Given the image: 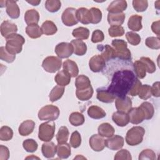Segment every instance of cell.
<instances>
[{
  "mask_svg": "<svg viewBox=\"0 0 160 160\" xmlns=\"http://www.w3.org/2000/svg\"><path fill=\"white\" fill-rule=\"evenodd\" d=\"M136 78L133 72L129 70L118 71L114 73L108 90L118 97L126 96Z\"/></svg>",
  "mask_w": 160,
  "mask_h": 160,
  "instance_id": "6da1fadb",
  "label": "cell"
},
{
  "mask_svg": "<svg viewBox=\"0 0 160 160\" xmlns=\"http://www.w3.org/2000/svg\"><path fill=\"white\" fill-rule=\"evenodd\" d=\"M24 42V37L21 34L15 33L6 38L5 48L10 54L16 55L22 51V45Z\"/></svg>",
  "mask_w": 160,
  "mask_h": 160,
  "instance_id": "7a4b0ae2",
  "label": "cell"
},
{
  "mask_svg": "<svg viewBox=\"0 0 160 160\" xmlns=\"http://www.w3.org/2000/svg\"><path fill=\"white\" fill-rule=\"evenodd\" d=\"M145 134V129L141 126H133L129 129L126 136V143L131 146H137L141 144Z\"/></svg>",
  "mask_w": 160,
  "mask_h": 160,
  "instance_id": "3957f363",
  "label": "cell"
},
{
  "mask_svg": "<svg viewBox=\"0 0 160 160\" xmlns=\"http://www.w3.org/2000/svg\"><path fill=\"white\" fill-rule=\"evenodd\" d=\"M111 44L117 58L122 60H130L131 59V51L128 48L127 42L125 41L115 39L112 41Z\"/></svg>",
  "mask_w": 160,
  "mask_h": 160,
  "instance_id": "277c9868",
  "label": "cell"
},
{
  "mask_svg": "<svg viewBox=\"0 0 160 160\" xmlns=\"http://www.w3.org/2000/svg\"><path fill=\"white\" fill-rule=\"evenodd\" d=\"M55 128V123L52 121H48L41 124L39 126V139L44 142L50 141L54 136Z\"/></svg>",
  "mask_w": 160,
  "mask_h": 160,
  "instance_id": "5b68a950",
  "label": "cell"
},
{
  "mask_svg": "<svg viewBox=\"0 0 160 160\" xmlns=\"http://www.w3.org/2000/svg\"><path fill=\"white\" fill-rule=\"evenodd\" d=\"M60 114L59 109L54 105L48 104L40 109L38 112V118L41 121H54Z\"/></svg>",
  "mask_w": 160,
  "mask_h": 160,
  "instance_id": "8992f818",
  "label": "cell"
},
{
  "mask_svg": "<svg viewBox=\"0 0 160 160\" xmlns=\"http://www.w3.org/2000/svg\"><path fill=\"white\" fill-rule=\"evenodd\" d=\"M62 65V60L61 58L50 56L46 57L42 62V67L45 71L49 73H54L59 71Z\"/></svg>",
  "mask_w": 160,
  "mask_h": 160,
  "instance_id": "52a82bcc",
  "label": "cell"
},
{
  "mask_svg": "<svg viewBox=\"0 0 160 160\" xmlns=\"http://www.w3.org/2000/svg\"><path fill=\"white\" fill-rule=\"evenodd\" d=\"M76 10L74 8H68L62 12L61 19L66 26H73L78 23L76 17Z\"/></svg>",
  "mask_w": 160,
  "mask_h": 160,
  "instance_id": "ba28073f",
  "label": "cell"
},
{
  "mask_svg": "<svg viewBox=\"0 0 160 160\" xmlns=\"http://www.w3.org/2000/svg\"><path fill=\"white\" fill-rule=\"evenodd\" d=\"M54 51L58 58H68L74 52V48L71 43L62 42L56 45Z\"/></svg>",
  "mask_w": 160,
  "mask_h": 160,
  "instance_id": "9c48e42d",
  "label": "cell"
},
{
  "mask_svg": "<svg viewBox=\"0 0 160 160\" xmlns=\"http://www.w3.org/2000/svg\"><path fill=\"white\" fill-rule=\"evenodd\" d=\"M124 144V138L119 135H113L105 140V146L113 151L119 150L123 147Z\"/></svg>",
  "mask_w": 160,
  "mask_h": 160,
  "instance_id": "30bf717a",
  "label": "cell"
},
{
  "mask_svg": "<svg viewBox=\"0 0 160 160\" xmlns=\"http://www.w3.org/2000/svg\"><path fill=\"white\" fill-rule=\"evenodd\" d=\"M106 66V61L104 58L99 54L92 56L89 61V67L94 72L101 71Z\"/></svg>",
  "mask_w": 160,
  "mask_h": 160,
  "instance_id": "8fae6325",
  "label": "cell"
},
{
  "mask_svg": "<svg viewBox=\"0 0 160 160\" xmlns=\"http://www.w3.org/2000/svg\"><path fill=\"white\" fill-rule=\"evenodd\" d=\"M89 146L91 148L96 152L101 151L105 148V140L100 135L93 134L89 138Z\"/></svg>",
  "mask_w": 160,
  "mask_h": 160,
  "instance_id": "7c38bea8",
  "label": "cell"
},
{
  "mask_svg": "<svg viewBox=\"0 0 160 160\" xmlns=\"http://www.w3.org/2000/svg\"><path fill=\"white\" fill-rule=\"evenodd\" d=\"M116 108L119 111L128 112L132 108V101L129 97H118L115 100Z\"/></svg>",
  "mask_w": 160,
  "mask_h": 160,
  "instance_id": "4fadbf2b",
  "label": "cell"
},
{
  "mask_svg": "<svg viewBox=\"0 0 160 160\" xmlns=\"http://www.w3.org/2000/svg\"><path fill=\"white\" fill-rule=\"evenodd\" d=\"M128 114L129 122L133 124H140L144 119V115L139 107L131 108L128 112Z\"/></svg>",
  "mask_w": 160,
  "mask_h": 160,
  "instance_id": "5bb4252c",
  "label": "cell"
},
{
  "mask_svg": "<svg viewBox=\"0 0 160 160\" xmlns=\"http://www.w3.org/2000/svg\"><path fill=\"white\" fill-rule=\"evenodd\" d=\"M18 31V27L16 24L9 21H4L1 25V35L6 39L9 36L16 33Z\"/></svg>",
  "mask_w": 160,
  "mask_h": 160,
  "instance_id": "9a60e30c",
  "label": "cell"
},
{
  "mask_svg": "<svg viewBox=\"0 0 160 160\" xmlns=\"http://www.w3.org/2000/svg\"><path fill=\"white\" fill-rule=\"evenodd\" d=\"M112 120L116 125L120 127L126 126L129 122L128 113L119 111L114 112L112 114Z\"/></svg>",
  "mask_w": 160,
  "mask_h": 160,
  "instance_id": "2e32d148",
  "label": "cell"
},
{
  "mask_svg": "<svg viewBox=\"0 0 160 160\" xmlns=\"http://www.w3.org/2000/svg\"><path fill=\"white\" fill-rule=\"evenodd\" d=\"M128 4L124 0H116L109 4L107 11L111 13L123 12L127 8Z\"/></svg>",
  "mask_w": 160,
  "mask_h": 160,
  "instance_id": "e0dca14e",
  "label": "cell"
},
{
  "mask_svg": "<svg viewBox=\"0 0 160 160\" xmlns=\"http://www.w3.org/2000/svg\"><path fill=\"white\" fill-rule=\"evenodd\" d=\"M6 12L12 19H17L20 16V9L17 4V1L8 0L6 3Z\"/></svg>",
  "mask_w": 160,
  "mask_h": 160,
  "instance_id": "ac0fdd59",
  "label": "cell"
},
{
  "mask_svg": "<svg viewBox=\"0 0 160 160\" xmlns=\"http://www.w3.org/2000/svg\"><path fill=\"white\" fill-rule=\"evenodd\" d=\"M35 128V122L32 120H26L23 121L18 128V132L22 136H26L31 134Z\"/></svg>",
  "mask_w": 160,
  "mask_h": 160,
  "instance_id": "d6986e66",
  "label": "cell"
},
{
  "mask_svg": "<svg viewBox=\"0 0 160 160\" xmlns=\"http://www.w3.org/2000/svg\"><path fill=\"white\" fill-rule=\"evenodd\" d=\"M76 17L78 22L83 24H88L91 22L90 10L86 8H80L76 10Z\"/></svg>",
  "mask_w": 160,
  "mask_h": 160,
  "instance_id": "ffe728a7",
  "label": "cell"
},
{
  "mask_svg": "<svg viewBox=\"0 0 160 160\" xmlns=\"http://www.w3.org/2000/svg\"><path fill=\"white\" fill-rule=\"evenodd\" d=\"M41 151L44 157L52 158L55 156L57 152V146H56L53 142H46L42 144Z\"/></svg>",
  "mask_w": 160,
  "mask_h": 160,
  "instance_id": "44dd1931",
  "label": "cell"
},
{
  "mask_svg": "<svg viewBox=\"0 0 160 160\" xmlns=\"http://www.w3.org/2000/svg\"><path fill=\"white\" fill-rule=\"evenodd\" d=\"M97 99L104 103H111L115 99V96L108 89L98 88L97 89Z\"/></svg>",
  "mask_w": 160,
  "mask_h": 160,
  "instance_id": "7402d4cb",
  "label": "cell"
},
{
  "mask_svg": "<svg viewBox=\"0 0 160 160\" xmlns=\"http://www.w3.org/2000/svg\"><path fill=\"white\" fill-rule=\"evenodd\" d=\"M142 16L138 15V14H134L132 15L128 20V28L130 30H132L133 31H139L142 28Z\"/></svg>",
  "mask_w": 160,
  "mask_h": 160,
  "instance_id": "603a6c76",
  "label": "cell"
},
{
  "mask_svg": "<svg viewBox=\"0 0 160 160\" xmlns=\"http://www.w3.org/2000/svg\"><path fill=\"white\" fill-rule=\"evenodd\" d=\"M125 14L124 12L111 13L108 14V22L111 26H121L123 24L125 20Z\"/></svg>",
  "mask_w": 160,
  "mask_h": 160,
  "instance_id": "cb8c5ba5",
  "label": "cell"
},
{
  "mask_svg": "<svg viewBox=\"0 0 160 160\" xmlns=\"http://www.w3.org/2000/svg\"><path fill=\"white\" fill-rule=\"evenodd\" d=\"M71 76L66 71H59L54 77V81L58 85L61 86H66L68 85L71 82Z\"/></svg>",
  "mask_w": 160,
  "mask_h": 160,
  "instance_id": "d4e9b609",
  "label": "cell"
},
{
  "mask_svg": "<svg viewBox=\"0 0 160 160\" xmlns=\"http://www.w3.org/2000/svg\"><path fill=\"white\" fill-rule=\"evenodd\" d=\"M63 69L68 72L72 78H75L78 75L79 68L76 62L71 59L66 60L62 64Z\"/></svg>",
  "mask_w": 160,
  "mask_h": 160,
  "instance_id": "484cf974",
  "label": "cell"
},
{
  "mask_svg": "<svg viewBox=\"0 0 160 160\" xmlns=\"http://www.w3.org/2000/svg\"><path fill=\"white\" fill-rule=\"evenodd\" d=\"M24 21L28 25L38 24L39 21V14L34 9L28 10L24 14Z\"/></svg>",
  "mask_w": 160,
  "mask_h": 160,
  "instance_id": "4316f807",
  "label": "cell"
},
{
  "mask_svg": "<svg viewBox=\"0 0 160 160\" xmlns=\"http://www.w3.org/2000/svg\"><path fill=\"white\" fill-rule=\"evenodd\" d=\"M99 135L102 137L110 138L114 135L115 129L113 126L108 122H104L101 124L98 128Z\"/></svg>",
  "mask_w": 160,
  "mask_h": 160,
  "instance_id": "83f0119b",
  "label": "cell"
},
{
  "mask_svg": "<svg viewBox=\"0 0 160 160\" xmlns=\"http://www.w3.org/2000/svg\"><path fill=\"white\" fill-rule=\"evenodd\" d=\"M88 116L94 119H102L106 116V112L105 111L98 106H91L88 109Z\"/></svg>",
  "mask_w": 160,
  "mask_h": 160,
  "instance_id": "f1b7e54d",
  "label": "cell"
},
{
  "mask_svg": "<svg viewBox=\"0 0 160 160\" xmlns=\"http://www.w3.org/2000/svg\"><path fill=\"white\" fill-rule=\"evenodd\" d=\"M98 48H100L99 51H101V56L105 61H109L110 59L116 58L114 48L109 44H106L105 46L99 45Z\"/></svg>",
  "mask_w": 160,
  "mask_h": 160,
  "instance_id": "f546056e",
  "label": "cell"
},
{
  "mask_svg": "<svg viewBox=\"0 0 160 160\" xmlns=\"http://www.w3.org/2000/svg\"><path fill=\"white\" fill-rule=\"evenodd\" d=\"M74 48V53L77 56H83L87 52L86 43L80 39H74L71 42Z\"/></svg>",
  "mask_w": 160,
  "mask_h": 160,
  "instance_id": "4dcf8cb0",
  "label": "cell"
},
{
  "mask_svg": "<svg viewBox=\"0 0 160 160\" xmlns=\"http://www.w3.org/2000/svg\"><path fill=\"white\" fill-rule=\"evenodd\" d=\"M139 108L141 110L144 115V119L148 120L153 117L154 114V108L151 102L145 101L139 106Z\"/></svg>",
  "mask_w": 160,
  "mask_h": 160,
  "instance_id": "1f68e13d",
  "label": "cell"
},
{
  "mask_svg": "<svg viewBox=\"0 0 160 160\" xmlns=\"http://www.w3.org/2000/svg\"><path fill=\"white\" fill-rule=\"evenodd\" d=\"M71 154V145L65 142L57 145V154L61 159H67Z\"/></svg>",
  "mask_w": 160,
  "mask_h": 160,
  "instance_id": "d6a6232c",
  "label": "cell"
},
{
  "mask_svg": "<svg viewBox=\"0 0 160 160\" xmlns=\"http://www.w3.org/2000/svg\"><path fill=\"white\" fill-rule=\"evenodd\" d=\"M42 32L46 36H51L56 33L58 28L56 25L51 21H45L41 25Z\"/></svg>",
  "mask_w": 160,
  "mask_h": 160,
  "instance_id": "836d02e7",
  "label": "cell"
},
{
  "mask_svg": "<svg viewBox=\"0 0 160 160\" xmlns=\"http://www.w3.org/2000/svg\"><path fill=\"white\" fill-rule=\"evenodd\" d=\"M26 32L27 35L32 39L39 38L42 34L41 28H40L38 24L28 25L26 28Z\"/></svg>",
  "mask_w": 160,
  "mask_h": 160,
  "instance_id": "e575fe53",
  "label": "cell"
},
{
  "mask_svg": "<svg viewBox=\"0 0 160 160\" xmlns=\"http://www.w3.org/2000/svg\"><path fill=\"white\" fill-rule=\"evenodd\" d=\"M93 89L91 86L88 88L84 89H76V96L78 99L82 101H88L90 99L93 95Z\"/></svg>",
  "mask_w": 160,
  "mask_h": 160,
  "instance_id": "d590c367",
  "label": "cell"
},
{
  "mask_svg": "<svg viewBox=\"0 0 160 160\" xmlns=\"http://www.w3.org/2000/svg\"><path fill=\"white\" fill-rule=\"evenodd\" d=\"M91 86L89 78L83 74L79 75L75 81V86L76 89H84Z\"/></svg>",
  "mask_w": 160,
  "mask_h": 160,
  "instance_id": "8d00e7d4",
  "label": "cell"
},
{
  "mask_svg": "<svg viewBox=\"0 0 160 160\" xmlns=\"http://www.w3.org/2000/svg\"><path fill=\"white\" fill-rule=\"evenodd\" d=\"M65 89L64 86H54L52 90L51 91L49 95V99L51 102H55L59 99H61L64 94Z\"/></svg>",
  "mask_w": 160,
  "mask_h": 160,
  "instance_id": "74e56055",
  "label": "cell"
},
{
  "mask_svg": "<svg viewBox=\"0 0 160 160\" xmlns=\"http://www.w3.org/2000/svg\"><path fill=\"white\" fill-rule=\"evenodd\" d=\"M89 30L85 27H79L74 29L72 32L73 37L80 40H85L88 39L89 36Z\"/></svg>",
  "mask_w": 160,
  "mask_h": 160,
  "instance_id": "f35d334b",
  "label": "cell"
},
{
  "mask_svg": "<svg viewBox=\"0 0 160 160\" xmlns=\"http://www.w3.org/2000/svg\"><path fill=\"white\" fill-rule=\"evenodd\" d=\"M84 121V115L79 112H73L69 117V122L74 126H79L83 124Z\"/></svg>",
  "mask_w": 160,
  "mask_h": 160,
  "instance_id": "ab89813d",
  "label": "cell"
},
{
  "mask_svg": "<svg viewBox=\"0 0 160 160\" xmlns=\"http://www.w3.org/2000/svg\"><path fill=\"white\" fill-rule=\"evenodd\" d=\"M133 66L136 75L138 78L143 79L146 76V68L142 61L140 60L136 61Z\"/></svg>",
  "mask_w": 160,
  "mask_h": 160,
  "instance_id": "60d3db41",
  "label": "cell"
},
{
  "mask_svg": "<svg viewBox=\"0 0 160 160\" xmlns=\"http://www.w3.org/2000/svg\"><path fill=\"white\" fill-rule=\"evenodd\" d=\"M69 130L66 126H61L57 134H56V140L58 144L65 143L68 141L69 138Z\"/></svg>",
  "mask_w": 160,
  "mask_h": 160,
  "instance_id": "b9f144b4",
  "label": "cell"
},
{
  "mask_svg": "<svg viewBox=\"0 0 160 160\" xmlns=\"http://www.w3.org/2000/svg\"><path fill=\"white\" fill-rule=\"evenodd\" d=\"M45 8L50 12H58L61 7V2L59 0H47L45 2Z\"/></svg>",
  "mask_w": 160,
  "mask_h": 160,
  "instance_id": "7bdbcfd3",
  "label": "cell"
},
{
  "mask_svg": "<svg viewBox=\"0 0 160 160\" xmlns=\"http://www.w3.org/2000/svg\"><path fill=\"white\" fill-rule=\"evenodd\" d=\"M13 136L12 129L8 126H3L0 129V139L2 141H8L11 140Z\"/></svg>",
  "mask_w": 160,
  "mask_h": 160,
  "instance_id": "ee69618b",
  "label": "cell"
},
{
  "mask_svg": "<svg viewBox=\"0 0 160 160\" xmlns=\"http://www.w3.org/2000/svg\"><path fill=\"white\" fill-rule=\"evenodd\" d=\"M22 147L26 151L28 152H34L37 150L38 144L34 139H27L23 141Z\"/></svg>",
  "mask_w": 160,
  "mask_h": 160,
  "instance_id": "f6af8a7d",
  "label": "cell"
},
{
  "mask_svg": "<svg viewBox=\"0 0 160 160\" xmlns=\"http://www.w3.org/2000/svg\"><path fill=\"white\" fill-rule=\"evenodd\" d=\"M145 44L150 49H159L160 48V39L159 37H148L145 40Z\"/></svg>",
  "mask_w": 160,
  "mask_h": 160,
  "instance_id": "bcb514c9",
  "label": "cell"
},
{
  "mask_svg": "<svg viewBox=\"0 0 160 160\" xmlns=\"http://www.w3.org/2000/svg\"><path fill=\"white\" fill-rule=\"evenodd\" d=\"M0 59L8 63H11L15 60L16 55L10 54L4 46H1L0 48Z\"/></svg>",
  "mask_w": 160,
  "mask_h": 160,
  "instance_id": "7dc6e473",
  "label": "cell"
},
{
  "mask_svg": "<svg viewBox=\"0 0 160 160\" xmlns=\"http://www.w3.org/2000/svg\"><path fill=\"white\" fill-rule=\"evenodd\" d=\"M126 38L128 40V42L132 46H137L141 41V36L138 34L132 31L126 32Z\"/></svg>",
  "mask_w": 160,
  "mask_h": 160,
  "instance_id": "c3c4849f",
  "label": "cell"
},
{
  "mask_svg": "<svg viewBox=\"0 0 160 160\" xmlns=\"http://www.w3.org/2000/svg\"><path fill=\"white\" fill-rule=\"evenodd\" d=\"M108 33L112 38L120 37L124 35V29L121 26H111L108 29Z\"/></svg>",
  "mask_w": 160,
  "mask_h": 160,
  "instance_id": "681fc988",
  "label": "cell"
},
{
  "mask_svg": "<svg viewBox=\"0 0 160 160\" xmlns=\"http://www.w3.org/2000/svg\"><path fill=\"white\" fill-rule=\"evenodd\" d=\"M138 95L139 98L144 100H147L150 98L152 96L151 86L148 84H142Z\"/></svg>",
  "mask_w": 160,
  "mask_h": 160,
  "instance_id": "f907efd6",
  "label": "cell"
},
{
  "mask_svg": "<svg viewBox=\"0 0 160 160\" xmlns=\"http://www.w3.org/2000/svg\"><path fill=\"white\" fill-rule=\"evenodd\" d=\"M139 60L144 64L146 68V72L149 74H152L156 71V64L149 58L141 57Z\"/></svg>",
  "mask_w": 160,
  "mask_h": 160,
  "instance_id": "816d5d0a",
  "label": "cell"
},
{
  "mask_svg": "<svg viewBox=\"0 0 160 160\" xmlns=\"http://www.w3.org/2000/svg\"><path fill=\"white\" fill-rule=\"evenodd\" d=\"M91 16V24H98L102 19V12L97 8H91L90 9Z\"/></svg>",
  "mask_w": 160,
  "mask_h": 160,
  "instance_id": "f5cc1de1",
  "label": "cell"
},
{
  "mask_svg": "<svg viewBox=\"0 0 160 160\" xmlns=\"http://www.w3.org/2000/svg\"><path fill=\"white\" fill-rule=\"evenodd\" d=\"M69 144L73 148H78L81 146V136L78 131H75L72 133L69 140Z\"/></svg>",
  "mask_w": 160,
  "mask_h": 160,
  "instance_id": "db71d44e",
  "label": "cell"
},
{
  "mask_svg": "<svg viewBox=\"0 0 160 160\" xmlns=\"http://www.w3.org/2000/svg\"><path fill=\"white\" fill-rule=\"evenodd\" d=\"M132 6L137 12H144L148 7V2L146 0H134Z\"/></svg>",
  "mask_w": 160,
  "mask_h": 160,
  "instance_id": "11a10c76",
  "label": "cell"
},
{
  "mask_svg": "<svg viewBox=\"0 0 160 160\" xmlns=\"http://www.w3.org/2000/svg\"><path fill=\"white\" fill-rule=\"evenodd\" d=\"M138 159L139 160L143 159H149V160H154L156 159V153L150 149H146L142 150L139 154Z\"/></svg>",
  "mask_w": 160,
  "mask_h": 160,
  "instance_id": "9f6ffc18",
  "label": "cell"
},
{
  "mask_svg": "<svg viewBox=\"0 0 160 160\" xmlns=\"http://www.w3.org/2000/svg\"><path fill=\"white\" fill-rule=\"evenodd\" d=\"M114 159L115 160H131L132 157L130 152L126 149H121L117 152V153L115 154Z\"/></svg>",
  "mask_w": 160,
  "mask_h": 160,
  "instance_id": "6f0895ef",
  "label": "cell"
},
{
  "mask_svg": "<svg viewBox=\"0 0 160 160\" xmlns=\"http://www.w3.org/2000/svg\"><path fill=\"white\" fill-rule=\"evenodd\" d=\"M142 86V83L139 80V79L136 78L134 80V82L133 83V84L132 85L131 88H130L128 93L129 95H131V96H136L138 95L140 88Z\"/></svg>",
  "mask_w": 160,
  "mask_h": 160,
  "instance_id": "680465c9",
  "label": "cell"
},
{
  "mask_svg": "<svg viewBox=\"0 0 160 160\" xmlns=\"http://www.w3.org/2000/svg\"><path fill=\"white\" fill-rule=\"evenodd\" d=\"M104 39V35L102 31L99 29H96L92 32L91 41L93 43H98L103 41Z\"/></svg>",
  "mask_w": 160,
  "mask_h": 160,
  "instance_id": "91938a15",
  "label": "cell"
},
{
  "mask_svg": "<svg viewBox=\"0 0 160 160\" xmlns=\"http://www.w3.org/2000/svg\"><path fill=\"white\" fill-rule=\"evenodd\" d=\"M9 158V149L3 145L0 146V160H7Z\"/></svg>",
  "mask_w": 160,
  "mask_h": 160,
  "instance_id": "94428289",
  "label": "cell"
},
{
  "mask_svg": "<svg viewBox=\"0 0 160 160\" xmlns=\"http://www.w3.org/2000/svg\"><path fill=\"white\" fill-rule=\"evenodd\" d=\"M151 94L156 97L159 98L160 96V91H159V82L157 81L153 83L152 86L151 87Z\"/></svg>",
  "mask_w": 160,
  "mask_h": 160,
  "instance_id": "6125c7cd",
  "label": "cell"
},
{
  "mask_svg": "<svg viewBox=\"0 0 160 160\" xmlns=\"http://www.w3.org/2000/svg\"><path fill=\"white\" fill-rule=\"evenodd\" d=\"M159 20H158L156 21H154L152 22L151 25V29L154 33L157 34L158 36H159L160 34V29H159Z\"/></svg>",
  "mask_w": 160,
  "mask_h": 160,
  "instance_id": "be15d7a7",
  "label": "cell"
},
{
  "mask_svg": "<svg viewBox=\"0 0 160 160\" xmlns=\"http://www.w3.org/2000/svg\"><path fill=\"white\" fill-rule=\"evenodd\" d=\"M27 2L32 4V6H38L39 4L41 2V1H27Z\"/></svg>",
  "mask_w": 160,
  "mask_h": 160,
  "instance_id": "e7e4bbea",
  "label": "cell"
},
{
  "mask_svg": "<svg viewBox=\"0 0 160 160\" xmlns=\"http://www.w3.org/2000/svg\"><path fill=\"white\" fill-rule=\"evenodd\" d=\"M26 159H39V158H38V157H36V156H34V155H32L31 156H28V157L26 158Z\"/></svg>",
  "mask_w": 160,
  "mask_h": 160,
  "instance_id": "03108f58",
  "label": "cell"
}]
</instances>
